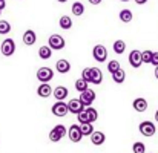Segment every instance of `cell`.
I'll return each mask as SVG.
<instances>
[{"instance_id": "cell-37", "label": "cell", "mask_w": 158, "mask_h": 153, "mask_svg": "<svg viewBox=\"0 0 158 153\" xmlns=\"http://www.w3.org/2000/svg\"><path fill=\"white\" fill-rule=\"evenodd\" d=\"M135 3L137 5H144V3H148V0H135Z\"/></svg>"}, {"instance_id": "cell-5", "label": "cell", "mask_w": 158, "mask_h": 153, "mask_svg": "<svg viewBox=\"0 0 158 153\" xmlns=\"http://www.w3.org/2000/svg\"><path fill=\"white\" fill-rule=\"evenodd\" d=\"M54 78V72L51 67H40L37 70V80L40 83H49Z\"/></svg>"}, {"instance_id": "cell-41", "label": "cell", "mask_w": 158, "mask_h": 153, "mask_svg": "<svg viewBox=\"0 0 158 153\" xmlns=\"http://www.w3.org/2000/svg\"><path fill=\"white\" fill-rule=\"evenodd\" d=\"M120 2H129V0H120Z\"/></svg>"}, {"instance_id": "cell-22", "label": "cell", "mask_w": 158, "mask_h": 153, "mask_svg": "<svg viewBox=\"0 0 158 153\" xmlns=\"http://www.w3.org/2000/svg\"><path fill=\"white\" fill-rule=\"evenodd\" d=\"M72 14L77 15V17H80V15L85 14V6H83L81 2H75V3H72Z\"/></svg>"}, {"instance_id": "cell-4", "label": "cell", "mask_w": 158, "mask_h": 153, "mask_svg": "<svg viewBox=\"0 0 158 153\" xmlns=\"http://www.w3.org/2000/svg\"><path fill=\"white\" fill-rule=\"evenodd\" d=\"M68 136H69V139H71L72 143H80V141H81V138H83L85 135H83V132H81L80 126L72 124V126L68 129Z\"/></svg>"}, {"instance_id": "cell-8", "label": "cell", "mask_w": 158, "mask_h": 153, "mask_svg": "<svg viewBox=\"0 0 158 153\" xmlns=\"http://www.w3.org/2000/svg\"><path fill=\"white\" fill-rule=\"evenodd\" d=\"M0 51H2V54H3L5 57H11V55L15 52V43H14V40H12V38L3 40V43H2V46H0Z\"/></svg>"}, {"instance_id": "cell-36", "label": "cell", "mask_w": 158, "mask_h": 153, "mask_svg": "<svg viewBox=\"0 0 158 153\" xmlns=\"http://www.w3.org/2000/svg\"><path fill=\"white\" fill-rule=\"evenodd\" d=\"M89 3H91V5H100L102 0H89Z\"/></svg>"}, {"instance_id": "cell-27", "label": "cell", "mask_w": 158, "mask_h": 153, "mask_svg": "<svg viewBox=\"0 0 158 153\" xmlns=\"http://www.w3.org/2000/svg\"><path fill=\"white\" fill-rule=\"evenodd\" d=\"M9 32H11V25H9V22L0 20V34H2V35H6V34H9Z\"/></svg>"}, {"instance_id": "cell-16", "label": "cell", "mask_w": 158, "mask_h": 153, "mask_svg": "<svg viewBox=\"0 0 158 153\" xmlns=\"http://www.w3.org/2000/svg\"><path fill=\"white\" fill-rule=\"evenodd\" d=\"M68 94H69V91L64 87V86H57L55 89H54V98L57 100V101H63L66 97H68Z\"/></svg>"}, {"instance_id": "cell-15", "label": "cell", "mask_w": 158, "mask_h": 153, "mask_svg": "<svg viewBox=\"0 0 158 153\" xmlns=\"http://www.w3.org/2000/svg\"><path fill=\"white\" fill-rule=\"evenodd\" d=\"M55 69H57V72H60V74H68V72L71 70V63H69L68 60L61 58V60H58V61L55 63Z\"/></svg>"}, {"instance_id": "cell-31", "label": "cell", "mask_w": 158, "mask_h": 153, "mask_svg": "<svg viewBox=\"0 0 158 153\" xmlns=\"http://www.w3.org/2000/svg\"><path fill=\"white\" fill-rule=\"evenodd\" d=\"M141 55H143V63H149L151 64V61H152V55H154V52L152 51H143L141 52Z\"/></svg>"}, {"instance_id": "cell-6", "label": "cell", "mask_w": 158, "mask_h": 153, "mask_svg": "<svg viewBox=\"0 0 158 153\" xmlns=\"http://www.w3.org/2000/svg\"><path fill=\"white\" fill-rule=\"evenodd\" d=\"M48 46H51V49L54 51H60V49H63L64 48V38L61 37V35H58V34H52L51 37H49V40H48Z\"/></svg>"}, {"instance_id": "cell-19", "label": "cell", "mask_w": 158, "mask_h": 153, "mask_svg": "<svg viewBox=\"0 0 158 153\" xmlns=\"http://www.w3.org/2000/svg\"><path fill=\"white\" fill-rule=\"evenodd\" d=\"M58 25H60V28H61V29L68 31V29H71V28H72V18H71L69 15H63V17L60 18Z\"/></svg>"}, {"instance_id": "cell-28", "label": "cell", "mask_w": 158, "mask_h": 153, "mask_svg": "<svg viewBox=\"0 0 158 153\" xmlns=\"http://www.w3.org/2000/svg\"><path fill=\"white\" fill-rule=\"evenodd\" d=\"M132 152L134 153H146V146H144L143 143L137 141V143H134V146H132Z\"/></svg>"}, {"instance_id": "cell-11", "label": "cell", "mask_w": 158, "mask_h": 153, "mask_svg": "<svg viewBox=\"0 0 158 153\" xmlns=\"http://www.w3.org/2000/svg\"><path fill=\"white\" fill-rule=\"evenodd\" d=\"M80 100H81V103H83L86 107H91V104L95 101V91L88 89V91L81 92V94H80Z\"/></svg>"}, {"instance_id": "cell-12", "label": "cell", "mask_w": 158, "mask_h": 153, "mask_svg": "<svg viewBox=\"0 0 158 153\" xmlns=\"http://www.w3.org/2000/svg\"><path fill=\"white\" fill-rule=\"evenodd\" d=\"M52 94H54L52 87H51L48 83H42V84L39 86V89H37V95L42 97V98H48V97H51Z\"/></svg>"}, {"instance_id": "cell-14", "label": "cell", "mask_w": 158, "mask_h": 153, "mask_svg": "<svg viewBox=\"0 0 158 153\" xmlns=\"http://www.w3.org/2000/svg\"><path fill=\"white\" fill-rule=\"evenodd\" d=\"M35 42H37V35H35V32H34L32 29L25 31V34H23V43H25L26 46H32Z\"/></svg>"}, {"instance_id": "cell-1", "label": "cell", "mask_w": 158, "mask_h": 153, "mask_svg": "<svg viewBox=\"0 0 158 153\" xmlns=\"http://www.w3.org/2000/svg\"><path fill=\"white\" fill-rule=\"evenodd\" d=\"M81 78L86 80L88 83H92V84H102L103 74L98 67H85L81 72Z\"/></svg>"}, {"instance_id": "cell-17", "label": "cell", "mask_w": 158, "mask_h": 153, "mask_svg": "<svg viewBox=\"0 0 158 153\" xmlns=\"http://www.w3.org/2000/svg\"><path fill=\"white\" fill-rule=\"evenodd\" d=\"M105 141H106V135L103 133V132L95 130V132L91 135V143H92L94 146H102Z\"/></svg>"}, {"instance_id": "cell-26", "label": "cell", "mask_w": 158, "mask_h": 153, "mask_svg": "<svg viewBox=\"0 0 158 153\" xmlns=\"http://www.w3.org/2000/svg\"><path fill=\"white\" fill-rule=\"evenodd\" d=\"M86 115H88L89 123H94V121H97V118H98V112H97V109H94V107H86Z\"/></svg>"}, {"instance_id": "cell-9", "label": "cell", "mask_w": 158, "mask_h": 153, "mask_svg": "<svg viewBox=\"0 0 158 153\" xmlns=\"http://www.w3.org/2000/svg\"><path fill=\"white\" fill-rule=\"evenodd\" d=\"M68 107H69V112L74 113V115H78V113H81V112L86 109V106L81 103L80 98H74V100H71V101L68 103Z\"/></svg>"}, {"instance_id": "cell-32", "label": "cell", "mask_w": 158, "mask_h": 153, "mask_svg": "<svg viewBox=\"0 0 158 153\" xmlns=\"http://www.w3.org/2000/svg\"><path fill=\"white\" fill-rule=\"evenodd\" d=\"M77 118H78V121H80V124H85V123H89V119H88V115H86V109L81 112V113H78L77 115Z\"/></svg>"}, {"instance_id": "cell-18", "label": "cell", "mask_w": 158, "mask_h": 153, "mask_svg": "<svg viewBox=\"0 0 158 153\" xmlns=\"http://www.w3.org/2000/svg\"><path fill=\"white\" fill-rule=\"evenodd\" d=\"M118 17H120V20H121L123 23H129V22H132L134 14H132V11H131V9H121Z\"/></svg>"}, {"instance_id": "cell-3", "label": "cell", "mask_w": 158, "mask_h": 153, "mask_svg": "<svg viewBox=\"0 0 158 153\" xmlns=\"http://www.w3.org/2000/svg\"><path fill=\"white\" fill-rule=\"evenodd\" d=\"M51 112H52V115L61 118V116H66L69 113V107H68V104L64 101H57L55 104H52Z\"/></svg>"}, {"instance_id": "cell-35", "label": "cell", "mask_w": 158, "mask_h": 153, "mask_svg": "<svg viewBox=\"0 0 158 153\" xmlns=\"http://www.w3.org/2000/svg\"><path fill=\"white\" fill-rule=\"evenodd\" d=\"M5 6H6V2H5V0H0V11L5 9Z\"/></svg>"}, {"instance_id": "cell-2", "label": "cell", "mask_w": 158, "mask_h": 153, "mask_svg": "<svg viewBox=\"0 0 158 153\" xmlns=\"http://www.w3.org/2000/svg\"><path fill=\"white\" fill-rule=\"evenodd\" d=\"M138 129H140V133H141L143 136H148V138L154 136V135H155V132H157L155 124H154V123H151V121H141V123H140V126H138Z\"/></svg>"}, {"instance_id": "cell-24", "label": "cell", "mask_w": 158, "mask_h": 153, "mask_svg": "<svg viewBox=\"0 0 158 153\" xmlns=\"http://www.w3.org/2000/svg\"><path fill=\"white\" fill-rule=\"evenodd\" d=\"M75 89L81 94V92H85V91H88V89H89V83H88L86 80L80 78V80H77V81H75Z\"/></svg>"}, {"instance_id": "cell-42", "label": "cell", "mask_w": 158, "mask_h": 153, "mask_svg": "<svg viewBox=\"0 0 158 153\" xmlns=\"http://www.w3.org/2000/svg\"><path fill=\"white\" fill-rule=\"evenodd\" d=\"M0 12H2V11H0Z\"/></svg>"}, {"instance_id": "cell-29", "label": "cell", "mask_w": 158, "mask_h": 153, "mask_svg": "<svg viewBox=\"0 0 158 153\" xmlns=\"http://www.w3.org/2000/svg\"><path fill=\"white\" fill-rule=\"evenodd\" d=\"M118 69H121V67H120V63H118L117 60H112V61L107 63V70L110 72V75H112L114 72H117Z\"/></svg>"}, {"instance_id": "cell-34", "label": "cell", "mask_w": 158, "mask_h": 153, "mask_svg": "<svg viewBox=\"0 0 158 153\" xmlns=\"http://www.w3.org/2000/svg\"><path fill=\"white\" fill-rule=\"evenodd\" d=\"M151 64H154L155 67L158 66V52H154V55H152V61H151Z\"/></svg>"}, {"instance_id": "cell-33", "label": "cell", "mask_w": 158, "mask_h": 153, "mask_svg": "<svg viewBox=\"0 0 158 153\" xmlns=\"http://www.w3.org/2000/svg\"><path fill=\"white\" fill-rule=\"evenodd\" d=\"M55 129H57V130L60 132V135H61V136L68 135V129H66V127H64L63 124H57V126H55Z\"/></svg>"}, {"instance_id": "cell-38", "label": "cell", "mask_w": 158, "mask_h": 153, "mask_svg": "<svg viewBox=\"0 0 158 153\" xmlns=\"http://www.w3.org/2000/svg\"><path fill=\"white\" fill-rule=\"evenodd\" d=\"M155 78H157V80H158V66H157V67H155Z\"/></svg>"}, {"instance_id": "cell-10", "label": "cell", "mask_w": 158, "mask_h": 153, "mask_svg": "<svg viewBox=\"0 0 158 153\" xmlns=\"http://www.w3.org/2000/svg\"><path fill=\"white\" fill-rule=\"evenodd\" d=\"M129 64L132 67H135V69L141 67V64H143V55H141V52L137 51V49H134V51L131 52L129 54Z\"/></svg>"}, {"instance_id": "cell-21", "label": "cell", "mask_w": 158, "mask_h": 153, "mask_svg": "<svg viewBox=\"0 0 158 153\" xmlns=\"http://www.w3.org/2000/svg\"><path fill=\"white\" fill-rule=\"evenodd\" d=\"M112 80H114L117 84H121V83L126 80V72H124L123 69H118L117 72L112 74Z\"/></svg>"}, {"instance_id": "cell-7", "label": "cell", "mask_w": 158, "mask_h": 153, "mask_svg": "<svg viewBox=\"0 0 158 153\" xmlns=\"http://www.w3.org/2000/svg\"><path fill=\"white\" fill-rule=\"evenodd\" d=\"M92 55H94L95 61L105 63L106 60H107V49H106L103 45H97V46H94V49H92Z\"/></svg>"}, {"instance_id": "cell-25", "label": "cell", "mask_w": 158, "mask_h": 153, "mask_svg": "<svg viewBox=\"0 0 158 153\" xmlns=\"http://www.w3.org/2000/svg\"><path fill=\"white\" fill-rule=\"evenodd\" d=\"M124 51H126V43H124L123 40H117V42H114V52H115V54L121 55Z\"/></svg>"}, {"instance_id": "cell-20", "label": "cell", "mask_w": 158, "mask_h": 153, "mask_svg": "<svg viewBox=\"0 0 158 153\" xmlns=\"http://www.w3.org/2000/svg\"><path fill=\"white\" fill-rule=\"evenodd\" d=\"M51 55H52L51 46H40V49H39V57H40L42 60H48V58H51Z\"/></svg>"}, {"instance_id": "cell-30", "label": "cell", "mask_w": 158, "mask_h": 153, "mask_svg": "<svg viewBox=\"0 0 158 153\" xmlns=\"http://www.w3.org/2000/svg\"><path fill=\"white\" fill-rule=\"evenodd\" d=\"M61 138H63V136L60 135V132H58V130H57L55 127H54L52 130L49 132V139H51L52 143H58V141H60Z\"/></svg>"}, {"instance_id": "cell-13", "label": "cell", "mask_w": 158, "mask_h": 153, "mask_svg": "<svg viewBox=\"0 0 158 153\" xmlns=\"http://www.w3.org/2000/svg\"><path fill=\"white\" fill-rule=\"evenodd\" d=\"M132 107H134V110H137L138 113L146 112V109H148V101H146L144 98L138 97V98H135V100H134V103H132Z\"/></svg>"}, {"instance_id": "cell-40", "label": "cell", "mask_w": 158, "mask_h": 153, "mask_svg": "<svg viewBox=\"0 0 158 153\" xmlns=\"http://www.w3.org/2000/svg\"><path fill=\"white\" fill-rule=\"evenodd\" d=\"M57 2H58V3H66L68 0H57Z\"/></svg>"}, {"instance_id": "cell-39", "label": "cell", "mask_w": 158, "mask_h": 153, "mask_svg": "<svg viewBox=\"0 0 158 153\" xmlns=\"http://www.w3.org/2000/svg\"><path fill=\"white\" fill-rule=\"evenodd\" d=\"M155 121H157V123H158V110H157V112H155Z\"/></svg>"}, {"instance_id": "cell-23", "label": "cell", "mask_w": 158, "mask_h": 153, "mask_svg": "<svg viewBox=\"0 0 158 153\" xmlns=\"http://www.w3.org/2000/svg\"><path fill=\"white\" fill-rule=\"evenodd\" d=\"M80 129H81V132H83V135L85 136H91L95 130H94V126H92V123H85V124H80Z\"/></svg>"}]
</instances>
